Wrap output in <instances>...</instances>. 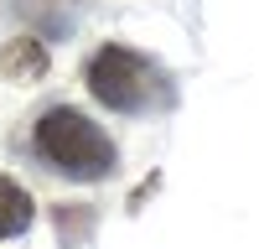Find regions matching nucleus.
I'll return each instance as SVG.
<instances>
[{"instance_id": "obj_3", "label": "nucleus", "mask_w": 259, "mask_h": 249, "mask_svg": "<svg viewBox=\"0 0 259 249\" xmlns=\"http://www.w3.org/2000/svg\"><path fill=\"white\" fill-rule=\"evenodd\" d=\"M0 68H6L11 83H36L47 73V47L31 42V36H21V42H11V47L0 52Z\"/></svg>"}, {"instance_id": "obj_4", "label": "nucleus", "mask_w": 259, "mask_h": 249, "mask_svg": "<svg viewBox=\"0 0 259 249\" xmlns=\"http://www.w3.org/2000/svg\"><path fill=\"white\" fill-rule=\"evenodd\" d=\"M31 223V192L21 182H11V177H0V239H11V234H21V228Z\"/></svg>"}, {"instance_id": "obj_2", "label": "nucleus", "mask_w": 259, "mask_h": 249, "mask_svg": "<svg viewBox=\"0 0 259 249\" xmlns=\"http://www.w3.org/2000/svg\"><path fill=\"white\" fill-rule=\"evenodd\" d=\"M89 89L99 104H109L119 114H140L150 104H161L166 89H161V73L150 68L140 52L130 47H104L94 62H89Z\"/></svg>"}, {"instance_id": "obj_1", "label": "nucleus", "mask_w": 259, "mask_h": 249, "mask_svg": "<svg viewBox=\"0 0 259 249\" xmlns=\"http://www.w3.org/2000/svg\"><path fill=\"white\" fill-rule=\"evenodd\" d=\"M36 156L41 161H52L62 177H78V182H99V177H109L114 172V145L109 135L99 130V124H89L78 109H47L36 119Z\"/></svg>"}]
</instances>
